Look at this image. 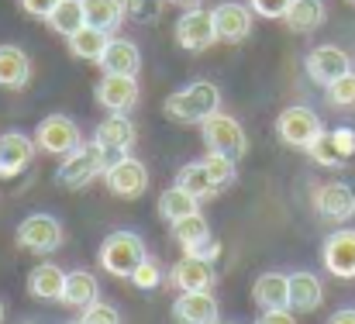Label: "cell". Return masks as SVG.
Instances as JSON below:
<instances>
[{"label":"cell","mask_w":355,"mask_h":324,"mask_svg":"<svg viewBox=\"0 0 355 324\" xmlns=\"http://www.w3.org/2000/svg\"><path fill=\"white\" fill-rule=\"evenodd\" d=\"M328 21V7L324 0H293L283 14V24L293 31V35H311L318 31L321 24Z\"/></svg>","instance_id":"cell-25"},{"label":"cell","mask_w":355,"mask_h":324,"mask_svg":"<svg viewBox=\"0 0 355 324\" xmlns=\"http://www.w3.org/2000/svg\"><path fill=\"white\" fill-rule=\"evenodd\" d=\"M169 235H173V241H176L187 255H204V259H218V255H221V241L214 238L207 217L200 214V211L190 217L173 221V224H169Z\"/></svg>","instance_id":"cell-9"},{"label":"cell","mask_w":355,"mask_h":324,"mask_svg":"<svg viewBox=\"0 0 355 324\" xmlns=\"http://www.w3.org/2000/svg\"><path fill=\"white\" fill-rule=\"evenodd\" d=\"M45 24L55 31V35H62V38H69V35H76L83 24H87V14H83V3L80 0H62L49 17H45Z\"/></svg>","instance_id":"cell-31"},{"label":"cell","mask_w":355,"mask_h":324,"mask_svg":"<svg viewBox=\"0 0 355 324\" xmlns=\"http://www.w3.org/2000/svg\"><path fill=\"white\" fill-rule=\"evenodd\" d=\"M17 3H21V10H24V14H31V17L45 21V17H49V14H52V10H55L62 0H17Z\"/></svg>","instance_id":"cell-38"},{"label":"cell","mask_w":355,"mask_h":324,"mask_svg":"<svg viewBox=\"0 0 355 324\" xmlns=\"http://www.w3.org/2000/svg\"><path fill=\"white\" fill-rule=\"evenodd\" d=\"M135 138H138V128H135V121H131L128 114H111V117H104V121L94 128V142L104 145L111 155L131 152V148H135Z\"/></svg>","instance_id":"cell-19"},{"label":"cell","mask_w":355,"mask_h":324,"mask_svg":"<svg viewBox=\"0 0 355 324\" xmlns=\"http://www.w3.org/2000/svg\"><path fill=\"white\" fill-rule=\"evenodd\" d=\"M104 187L111 197L118 201H138L148 190V169L141 159H135L131 152L124 155H111L107 169H104Z\"/></svg>","instance_id":"cell-5"},{"label":"cell","mask_w":355,"mask_h":324,"mask_svg":"<svg viewBox=\"0 0 355 324\" xmlns=\"http://www.w3.org/2000/svg\"><path fill=\"white\" fill-rule=\"evenodd\" d=\"M324 97H328L331 108L352 110L355 108V73H345V76H338L335 83H328V87H324Z\"/></svg>","instance_id":"cell-34"},{"label":"cell","mask_w":355,"mask_h":324,"mask_svg":"<svg viewBox=\"0 0 355 324\" xmlns=\"http://www.w3.org/2000/svg\"><path fill=\"white\" fill-rule=\"evenodd\" d=\"M35 145H38L42 152L62 159V155H69L76 145H83V131H80V124H76L73 117H66V114H49V117H42L38 128H35Z\"/></svg>","instance_id":"cell-10"},{"label":"cell","mask_w":355,"mask_h":324,"mask_svg":"<svg viewBox=\"0 0 355 324\" xmlns=\"http://www.w3.org/2000/svg\"><path fill=\"white\" fill-rule=\"evenodd\" d=\"M21 324H35V321H21Z\"/></svg>","instance_id":"cell-45"},{"label":"cell","mask_w":355,"mask_h":324,"mask_svg":"<svg viewBox=\"0 0 355 324\" xmlns=\"http://www.w3.org/2000/svg\"><path fill=\"white\" fill-rule=\"evenodd\" d=\"M69 324H83V321H69Z\"/></svg>","instance_id":"cell-46"},{"label":"cell","mask_w":355,"mask_h":324,"mask_svg":"<svg viewBox=\"0 0 355 324\" xmlns=\"http://www.w3.org/2000/svg\"><path fill=\"white\" fill-rule=\"evenodd\" d=\"M321 262L335 280H355V228H335L324 238Z\"/></svg>","instance_id":"cell-14"},{"label":"cell","mask_w":355,"mask_h":324,"mask_svg":"<svg viewBox=\"0 0 355 324\" xmlns=\"http://www.w3.org/2000/svg\"><path fill=\"white\" fill-rule=\"evenodd\" d=\"M321 131H324V124H321L318 110L304 108V104H293V108L279 110V117H276V135H279V142H283L286 148H297V152H307Z\"/></svg>","instance_id":"cell-6"},{"label":"cell","mask_w":355,"mask_h":324,"mask_svg":"<svg viewBox=\"0 0 355 324\" xmlns=\"http://www.w3.org/2000/svg\"><path fill=\"white\" fill-rule=\"evenodd\" d=\"M94 101L107 114H131L141 101L138 76H121V73H104L94 87Z\"/></svg>","instance_id":"cell-11"},{"label":"cell","mask_w":355,"mask_h":324,"mask_svg":"<svg viewBox=\"0 0 355 324\" xmlns=\"http://www.w3.org/2000/svg\"><path fill=\"white\" fill-rule=\"evenodd\" d=\"M200 135H204V145L207 152H221V155H232V159H241L248 152V138H245V128L238 124V117L218 110L211 117L200 121Z\"/></svg>","instance_id":"cell-7"},{"label":"cell","mask_w":355,"mask_h":324,"mask_svg":"<svg viewBox=\"0 0 355 324\" xmlns=\"http://www.w3.org/2000/svg\"><path fill=\"white\" fill-rule=\"evenodd\" d=\"M252 304L262 307V311H279V307H290V273H262L255 276L252 283Z\"/></svg>","instance_id":"cell-20"},{"label":"cell","mask_w":355,"mask_h":324,"mask_svg":"<svg viewBox=\"0 0 355 324\" xmlns=\"http://www.w3.org/2000/svg\"><path fill=\"white\" fill-rule=\"evenodd\" d=\"M214 324H238V321H221V318H218V321H214Z\"/></svg>","instance_id":"cell-44"},{"label":"cell","mask_w":355,"mask_h":324,"mask_svg":"<svg viewBox=\"0 0 355 324\" xmlns=\"http://www.w3.org/2000/svg\"><path fill=\"white\" fill-rule=\"evenodd\" d=\"M204 166H207V173H211V180H214L218 190H228V187L238 180V162L232 159V155L207 152V155H204Z\"/></svg>","instance_id":"cell-33"},{"label":"cell","mask_w":355,"mask_h":324,"mask_svg":"<svg viewBox=\"0 0 355 324\" xmlns=\"http://www.w3.org/2000/svg\"><path fill=\"white\" fill-rule=\"evenodd\" d=\"M214 28H218V42L225 45H241L252 35V7L238 3V0H225L214 7Z\"/></svg>","instance_id":"cell-16"},{"label":"cell","mask_w":355,"mask_h":324,"mask_svg":"<svg viewBox=\"0 0 355 324\" xmlns=\"http://www.w3.org/2000/svg\"><path fill=\"white\" fill-rule=\"evenodd\" d=\"M218 283V269H214V259H204V255H187L176 259L169 266V287L180 290V293H193V290H214Z\"/></svg>","instance_id":"cell-13"},{"label":"cell","mask_w":355,"mask_h":324,"mask_svg":"<svg viewBox=\"0 0 355 324\" xmlns=\"http://www.w3.org/2000/svg\"><path fill=\"white\" fill-rule=\"evenodd\" d=\"M255 324H297V318H293L290 307H279V311H262L255 318Z\"/></svg>","instance_id":"cell-40"},{"label":"cell","mask_w":355,"mask_h":324,"mask_svg":"<svg viewBox=\"0 0 355 324\" xmlns=\"http://www.w3.org/2000/svg\"><path fill=\"white\" fill-rule=\"evenodd\" d=\"M200 211V201L193 197V194H187L183 187H169V190H162L159 194V217L162 221H180V217H190V214H197Z\"/></svg>","instance_id":"cell-30"},{"label":"cell","mask_w":355,"mask_h":324,"mask_svg":"<svg viewBox=\"0 0 355 324\" xmlns=\"http://www.w3.org/2000/svg\"><path fill=\"white\" fill-rule=\"evenodd\" d=\"M307 155H311L318 166H328V169H338V166L349 162V159L342 155V148H338V142H335L331 131H321V135L314 138V145L307 148Z\"/></svg>","instance_id":"cell-32"},{"label":"cell","mask_w":355,"mask_h":324,"mask_svg":"<svg viewBox=\"0 0 355 324\" xmlns=\"http://www.w3.org/2000/svg\"><path fill=\"white\" fill-rule=\"evenodd\" d=\"M83 318L80 321L83 324H121V314L114 304H104V300H94L87 311H80Z\"/></svg>","instance_id":"cell-36"},{"label":"cell","mask_w":355,"mask_h":324,"mask_svg":"<svg viewBox=\"0 0 355 324\" xmlns=\"http://www.w3.org/2000/svg\"><path fill=\"white\" fill-rule=\"evenodd\" d=\"M97 66H101L104 73L138 76V73H141V49H138L135 42H128V38H114V35H111V42H107V49H104V56H101Z\"/></svg>","instance_id":"cell-22"},{"label":"cell","mask_w":355,"mask_h":324,"mask_svg":"<svg viewBox=\"0 0 355 324\" xmlns=\"http://www.w3.org/2000/svg\"><path fill=\"white\" fill-rule=\"evenodd\" d=\"M314 214L328 224H345L355 217V187L345 180L321 183L314 190Z\"/></svg>","instance_id":"cell-12"},{"label":"cell","mask_w":355,"mask_h":324,"mask_svg":"<svg viewBox=\"0 0 355 324\" xmlns=\"http://www.w3.org/2000/svg\"><path fill=\"white\" fill-rule=\"evenodd\" d=\"M221 318L218 297L211 290H193V293H180L173 300V321L176 324H214Z\"/></svg>","instance_id":"cell-18"},{"label":"cell","mask_w":355,"mask_h":324,"mask_svg":"<svg viewBox=\"0 0 355 324\" xmlns=\"http://www.w3.org/2000/svg\"><path fill=\"white\" fill-rule=\"evenodd\" d=\"M7 321V304H3V300H0V324Z\"/></svg>","instance_id":"cell-43"},{"label":"cell","mask_w":355,"mask_h":324,"mask_svg":"<svg viewBox=\"0 0 355 324\" xmlns=\"http://www.w3.org/2000/svg\"><path fill=\"white\" fill-rule=\"evenodd\" d=\"M83 3V14H87V24L107 31V35H118L121 24L128 21V3L124 0H80Z\"/></svg>","instance_id":"cell-26"},{"label":"cell","mask_w":355,"mask_h":324,"mask_svg":"<svg viewBox=\"0 0 355 324\" xmlns=\"http://www.w3.org/2000/svg\"><path fill=\"white\" fill-rule=\"evenodd\" d=\"M176 187H183L187 194H193L200 204H204V201H214V197L221 194V190L214 187V180H211L204 159H200V162H187V166H180V173H176Z\"/></svg>","instance_id":"cell-28"},{"label":"cell","mask_w":355,"mask_h":324,"mask_svg":"<svg viewBox=\"0 0 355 324\" xmlns=\"http://www.w3.org/2000/svg\"><path fill=\"white\" fill-rule=\"evenodd\" d=\"M62 241H66L62 221L52 214H28L14 228V245L31 255H52V252H59Z\"/></svg>","instance_id":"cell-4"},{"label":"cell","mask_w":355,"mask_h":324,"mask_svg":"<svg viewBox=\"0 0 355 324\" xmlns=\"http://www.w3.org/2000/svg\"><path fill=\"white\" fill-rule=\"evenodd\" d=\"M66 42H69V52H73L76 59H83V62H101V56H104V49H107V42H111V35L101 31V28H94V24H83V28H80L76 35H69Z\"/></svg>","instance_id":"cell-29"},{"label":"cell","mask_w":355,"mask_h":324,"mask_svg":"<svg viewBox=\"0 0 355 324\" xmlns=\"http://www.w3.org/2000/svg\"><path fill=\"white\" fill-rule=\"evenodd\" d=\"M131 283H135L138 290H155V287H162V283H166V276H162L159 262L145 255V259L138 262V269L131 273Z\"/></svg>","instance_id":"cell-35"},{"label":"cell","mask_w":355,"mask_h":324,"mask_svg":"<svg viewBox=\"0 0 355 324\" xmlns=\"http://www.w3.org/2000/svg\"><path fill=\"white\" fill-rule=\"evenodd\" d=\"M62 283H66V269H59L55 262H38L28 273V293L35 300H59L62 297Z\"/></svg>","instance_id":"cell-27"},{"label":"cell","mask_w":355,"mask_h":324,"mask_svg":"<svg viewBox=\"0 0 355 324\" xmlns=\"http://www.w3.org/2000/svg\"><path fill=\"white\" fill-rule=\"evenodd\" d=\"M218 110H221V90L211 80L187 83L183 90H176L166 101V117L176 124H200L204 117H211Z\"/></svg>","instance_id":"cell-2"},{"label":"cell","mask_w":355,"mask_h":324,"mask_svg":"<svg viewBox=\"0 0 355 324\" xmlns=\"http://www.w3.org/2000/svg\"><path fill=\"white\" fill-rule=\"evenodd\" d=\"M176 45L183 52H207L218 42V28H214V10L207 7H187L176 24H173Z\"/></svg>","instance_id":"cell-8"},{"label":"cell","mask_w":355,"mask_h":324,"mask_svg":"<svg viewBox=\"0 0 355 324\" xmlns=\"http://www.w3.org/2000/svg\"><path fill=\"white\" fill-rule=\"evenodd\" d=\"M304 69H307L311 83L328 87V83H335L338 76L352 73V56H349L345 49H338V45H318V49L307 52Z\"/></svg>","instance_id":"cell-15"},{"label":"cell","mask_w":355,"mask_h":324,"mask_svg":"<svg viewBox=\"0 0 355 324\" xmlns=\"http://www.w3.org/2000/svg\"><path fill=\"white\" fill-rule=\"evenodd\" d=\"M349 3H352V7H355V0H349Z\"/></svg>","instance_id":"cell-47"},{"label":"cell","mask_w":355,"mask_h":324,"mask_svg":"<svg viewBox=\"0 0 355 324\" xmlns=\"http://www.w3.org/2000/svg\"><path fill=\"white\" fill-rule=\"evenodd\" d=\"M124 3H128V14L135 21H152L159 14V7H152V0H124Z\"/></svg>","instance_id":"cell-39"},{"label":"cell","mask_w":355,"mask_h":324,"mask_svg":"<svg viewBox=\"0 0 355 324\" xmlns=\"http://www.w3.org/2000/svg\"><path fill=\"white\" fill-rule=\"evenodd\" d=\"M66 307H73V311H87L94 300H101V283H97V276L94 273H87V269H73V273H66V283H62V297H59Z\"/></svg>","instance_id":"cell-24"},{"label":"cell","mask_w":355,"mask_h":324,"mask_svg":"<svg viewBox=\"0 0 355 324\" xmlns=\"http://www.w3.org/2000/svg\"><path fill=\"white\" fill-rule=\"evenodd\" d=\"M107 162H111V152L90 138V142L76 145L69 155H62L55 180H59V187H66V190H87L94 180H104Z\"/></svg>","instance_id":"cell-1"},{"label":"cell","mask_w":355,"mask_h":324,"mask_svg":"<svg viewBox=\"0 0 355 324\" xmlns=\"http://www.w3.org/2000/svg\"><path fill=\"white\" fill-rule=\"evenodd\" d=\"M145 255H148V252H145V241H141V235H135V231H111V235L101 241V248H97L101 269H104L107 276H114V280H131V273L138 269V262H141Z\"/></svg>","instance_id":"cell-3"},{"label":"cell","mask_w":355,"mask_h":324,"mask_svg":"<svg viewBox=\"0 0 355 324\" xmlns=\"http://www.w3.org/2000/svg\"><path fill=\"white\" fill-rule=\"evenodd\" d=\"M173 3H180V7H200L204 0H173Z\"/></svg>","instance_id":"cell-42"},{"label":"cell","mask_w":355,"mask_h":324,"mask_svg":"<svg viewBox=\"0 0 355 324\" xmlns=\"http://www.w3.org/2000/svg\"><path fill=\"white\" fill-rule=\"evenodd\" d=\"M248 7H252V14L255 17H266V21H283V14H286V7L293 3V0H245Z\"/></svg>","instance_id":"cell-37"},{"label":"cell","mask_w":355,"mask_h":324,"mask_svg":"<svg viewBox=\"0 0 355 324\" xmlns=\"http://www.w3.org/2000/svg\"><path fill=\"white\" fill-rule=\"evenodd\" d=\"M324 304V283L311 269L290 273V311L293 314H314Z\"/></svg>","instance_id":"cell-21"},{"label":"cell","mask_w":355,"mask_h":324,"mask_svg":"<svg viewBox=\"0 0 355 324\" xmlns=\"http://www.w3.org/2000/svg\"><path fill=\"white\" fill-rule=\"evenodd\" d=\"M328 324H355V307H342V311H335Z\"/></svg>","instance_id":"cell-41"},{"label":"cell","mask_w":355,"mask_h":324,"mask_svg":"<svg viewBox=\"0 0 355 324\" xmlns=\"http://www.w3.org/2000/svg\"><path fill=\"white\" fill-rule=\"evenodd\" d=\"M35 138H28L24 131H3L0 135V180H14L21 176L31 159H35Z\"/></svg>","instance_id":"cell-17"},{"label":"cell","mask_w":355,"mask_h":324,"mask_svg":"<svg viewBox=\"0 0 355 324\" xmlns=\"http://www.w3.org/2000/svg\"><path fill=\"white\" fill-rule=\"evenodd\" d=\"M31 83V59L21 45H0V90H24Z\"/></svg>","instance_id":"cell-23"}]
</instances>
